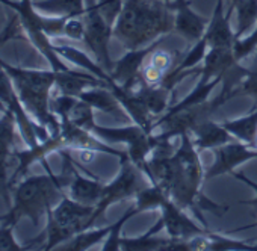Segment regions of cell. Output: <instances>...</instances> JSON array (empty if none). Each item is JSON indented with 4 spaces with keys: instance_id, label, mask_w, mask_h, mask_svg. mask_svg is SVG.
<instances>
[{
    "instance_id": "cell-31",
    "label": "cell",
    "mask_w": 257,
    "mask_h": 251,
    "mask_svg": "<svg viewBox=\"0 0 257 251\" xmlns=\"http://www.w3.org/2000/svg\"><path fill=\"white\" fill-rule=\"evenodd\" d=\"M77 100H79V97L59 94V95H55L50 98V109L59 118V121L68 119V115H70V112H71V109Z\"/></svg>"
},
{
    "instance_id": "cell-1",
    "label": "cell",
    "mask_w": 257,
    "mask_h": 251,
    "mask_svg": "<svg viewBox=\"0 0 257 251\" xmlns=\"http://www.w3.org/2000/svg\"><path fill=\"white\" fill-rule=\"evenodd\" d=\"M182 144L173 152L171 141H162L149 156L144 173L152 183L159 185L168 197L183 209H191L203 222L201 210L221 216L225 206L216 204L201 194L204 180L198 149L194 146L191 134H183Z\"/></svg>"
},
{
    "instance_id": "cell-17",
    "label": "cell",
    "mask_w": 257,
    "mask_h": 251,
    "mask_svg": "<svg viewBox=\"0 0 257 251\" xmlns=\"http://www.w3.org/2000/svg\"><path fill=\"white\" fill-rule=\"evenodd\" d=\"M191 138L194 141V146L201 150H213L216 147L225 146L231 141H236L233 135L224 128L222 122H216L212 118L203 121L191 132Z\"/></svg>"
},
{
    "instance_id": "cell-16",
    "label": "cell",
    "mask_w": 257,
    "mask_h": 251,
    "mask_svg": "<svg viewBox=\"0 0 257 251\" xmlns=\"http://www.w3.org/2000/svg\"><path fill=\"white\" fill-rule=\"evenodd\" d=\"M174 89L165 86L164 83H146L143 80H140V83L137 85V88L134 89L135 95L141 100V103L146 106V109L149 110V113L153 118H161L173 104V92Z\"/></svg>"
},
{
    "instance_id": "cell-14",
    "label": "cell",
    "mask_w": 257,
    "mask_h": 251,
    "mask_svg": "<svg viewBox=\"0 0 257 251\" xmlns=\"http://www.w3.org/2000/svg\"><path fill=\"white\" fill-rule=\"evenodd\" d=\"M233 7L225 11L224 8V0H216V5L213 10V14L207 23V29L204 34V38L207 41V47H225V49H233L236 43V31L231 29L230 25V17L233 13Z\"/></svg>"
},
{
    "instance_id": "cell-27",
    "label": "cell",
    "mask_w": 257,
    "mask_h": 251,
    "mask_svg": "<svg viewBox=\"0 0 257 251\" xmlns=\"http://www.w3.org/2000/svg\"><path fill=\"white\" fill-rule=\"evenodd\" d=\"M138 213H141V212H140V209L137 207V204L134 203L131 207H128V209L122 213V216H119L115 222H112V230H110L109 236L103 240L101 251H116V249H119L121 228L124 227V224H125L128 219L134 218V216L138 215Z\"/></svg>"
},
{
    "instance_id": "cell-26",
    "label": "cell",
    "mask_w": 257,
    "mask_h": 251,
    "mask_svg": "<svg viewBox=\"0 0 257 251\" xmlns=\"http://www.w3.org/2000/svg\"><path fill=\"white\" fill-rule=\"evenodd\" d=\"M167 198H170L168 194L159 185L150 183L149 186H146L138 192V195L135 197V204L140 209V212H147V210L161 209V206Z\"/></svg>"
},
{
    "instance_id": "cell-34",
    "label": "cell",
    "mask_w": 257,
    "mask_h": 251,
    "mask_svg": "<svg viewBox=\"0 0 257 251\" xmlns=\"http://www.w3.org/2000/svg\"><path fill=\"white\" fill-rule=\"evenodd\" d=\"M73 41H83L85 38V22L83 17H68L65 23V37Z\"/></svg>"
},
{
    "instance_id": "cell-12",
    "label": "cell",
    "mask_w": 257,
    "mask_h": 251,
    "mask_svg": "<svg viewBox=\"0 0 257 251\" xmlns=\"http://www.w3.org/2000/svg\"><path fill=\"white\" fill-rule=\"evenodd\" d=\"M61 156L67 158L68 165H70V183H68V195L82 203V204H88V206H97L101 194H103V188L104 185L94 176L85 177L79 173L77 167H76V161L71 156V150L68 149H62L58 152Z\"/></svg>"
},
{
    "instance_id": "cell-35",
    "label": "cell",
    "mask_w": 257,
    "mask_h": 251,
    "mask_svg": "<svg viewBox=\"0 0 257 251\" xmlns=\"http://www.w3.org/2000/svg\"><path fill=\"white\" fill-rule=\"evenodd\" d=\"M231 176L234 177V179H237L239 182H242V183H245L246 186H249L254 192H255V197L254 198H251V200H245V201H240V204H245V206H251L252 209H255L257 210V183L254 182V180H251L248 176H245L243 173H237V171H233L231 173Z\"/></svg>"
},
{
    "instance_id": "cell-6",
    "label": "cell",
    "mask_w": 257,
    "mask_h": 251,
    "mask_svg": "<svg viewBox=\"0 0 257 251\" xmlns=\"http://www.w3.org/2000/svg\"><path fill=\"white\" fill-rule=\"evenodd\" d=\"M150 183L152 182L147 177V174L137 164H134L131 158L125 156L124 159H119L118 174L110 183L104 185L101 198L95 206V212L92 216L94 224L104 216V212L109 206L124 200H135L138 192Z\"/></svg>"
},
{
    "instance_id": "cell-8",
    "label": "cell",
    "mask_w": 257,
    "mask_h": 251,
    "mask_svg": "<svg viewBox=\"0 0 257 251\" xmlns=\"http://www.w3.org/2000/svg\"><path fill=\"white\" fill-rule=\"evenodd\" d=\"M82 17L85 22L83 43L94 53V56L97 58V62L101 64L110 73L113 68V61L110 59L109 43H110V38L113 37L112 35L113 26L109 25V22L100 13L95 0H88Z\"/></svg>"
},
{
    "instance_id": "cell-24",
    "label": "cell",
    "mask_w": 257,
    "mask_h": 251,
    "mask_svg": "<svg viewBox=\"0 0 257 251\" xmlns=\"http://www.w3.org/2000/svg\"><path fill=\"white\" fill-rule=\"evenodd\" d=\"M37 11L49 16L82 17L85 13V0H40L34 2Z\"/></svg>"
},
{
    "instance_id": "cell-5",
    "label": "cell",
    "mask_w": 257,
    "mask_h": 251,
    "mask_svg": "<svg viewBox=\"0 0 257 251\" xmlns=\"http://www.w3.org/2000/svg\"><path fill=\"white\" fill-rule=\"evenodd\" d=\"M89 131L106 144H124L127 147L128 158L143 171L149 156L161 143L153 132H149L137 122L118 126V128L98 126L97 122H94L89 128Z\"/></svg>"
},
{
    "instance_id": "cell-3",
    "label": "cell",
    "mask_w": 257,
    "mask_h": 251,
    "mask_svg": "<svg viewBox=\"0 0 257 251\" xmlns=\"http://www.w3.org/2000/svg\"><path fill=\"white\" fill-rule=\"evenodd\" d=\"M46 168V174H31L25 176L14 188V203L8 213H5L4 221L14 222L17 225L19 219L29 218L34 225H38L41 218L52 210L65 195L64 188L68 186L70 171L64 168L61 176L52 173L46 159L41 161Z\"/></svg>"
},
{
    "instance_id": "cell-29",
    "label": "cell",
    "mask_w": 257,
    "mask_h": 251,
    "mask_svg": "<svg viewBox=\"0 0 257 251\" xmlns=\"http://www.w3.org/2000/svg\"><path fill=\"white\" fill-rule=\"evenodd\" d=\"M68 119L71 122H74L76 126H79V128H83V129L89 131V128L95 122L94 109L88 103H85L83 100L79 98L76 101V104L73 106V109H71V112L68 115Z\"/></svg>"
},
{
    "instance_id": "cell-38",
    "label": "cell",
    "mask_w": 257,
    "mask_h": 251,
    "mask_svg": "<svg viewBox=\"0 0 257 251\" xmlns=\"http://www.w3.org/2000/svg\"><path fill=\"white\" fill-rule=\"evenodd\" d=\"M4 218H5V215H2V216H0V222H2V221H4Z\"/></svg>"
},
{
    "instance_id": "cell-25",
    "label": "cell",
    "mask_w": 257,
    "mask_h": 251,
    "mask_svg": "<svg viewBox=\"0 0 257 251\" xmlns=\"http://www.w3.org/2000/svg\"><path fill=\"white\" fill-rule=\"evenodd\" d=\"M233 10L237 16L236 38H240L248 29H254L257 25V0H237Z\"/></svg>"
},
{
    "instance_id": "cell-9",
    "label": "cell",
    "mask_w": 257,
    "mask_h": 251,
    "mask_svg": "<svg viewBox=\"0 0 257 251\" xmlns=\"http://www.w3.org/2000/svg\"><path fill=\"white\" fill-rule=\"evenodd\" d=\"M162 43H164V38L141 49L127 50L118 61L113 62V68L110 71L113 82L119 83L125 89H135L141 80V71L144 68L147 58Z\"/></svg>"
},
{
    "instance_id": "cell-2",
    "label": "cell",
    "mask_w": 257,
    "mask_h": 251,
    "mask_svg": "<svg viewBox=\"0 0 257 251\" xmlns=\"http://www.w3.org/2000/svg\"><path fill=\"white\" fill-rule=\"evenodd\" d=\"M174 31V10L167 0H124L113 25V38L125 50H135Z\"/></svg>"
},
{
    "instance_id": "cell-32",
    "label": "cell",
    "mask_w": 257,
    "mask_h": 251,
    "mask_svg": "<svg viewBox=\"0 0 257 251\" xmlns=\"http://www.w3.org/2000/svg\"><path fill=\"white\" fill-rule=\"evenodd\" d=\"M124 0H97V5L100 13L104 16V19L109 22V25H115L121 8H122Z\"/></svg>"
},
{
    "instance_id": "cell-28",
    "label": "cell",
    "mask_w": 257,
    "mask_h": 251,
    "mask_svg": "<svg viewBox=\"0 0 257 251\" xmlns=\"http://www.w3.org/2000/svg\"><path fill=\"white\" fill-rule=\"evenodd\" d=\"M237 95L251 97L255 103L254 107H257V50H255V56L252 61V67L248 68L245 79L234 89V97H237Z\"/></svg>"
},
{
    "instance_id": "cell-13",
    "label": "cell",
    "mask_w": 257,
    "mask_h": 251,
    "mask_svg": "<svg viewBox=\"0 0 257 251\" xmlns=\"http://www.w3.org/2000/svg\"><path fill=\"white\" fill-rule=\"evenodd\" d=\"M171 8L174 10V32L191 47L204 37L209 22L191 8L188 0H173Z\"/></svg>"
},
{
    "instance_id": "cell-33",
    "label": "cell",
    "mask_w": 257,
    "mask_h": 251,
    "mask_svg": "<svg viewBox=\"0 0 257 251\" xmlns=\"http://www.w3.org/2000/svg\"><path fill=\"white\" fill-rule=\"evenodd\" d=\"M255 50H257V25L254 26L251 34L240 37L236 41V52L240 58H248Z\"/></svg>"
},
{
    "instance_id": "cell-39",
    "label": "cell",
    "mask_w": 257,
    "mask_h": 251,
    "mask_svg": "<svg viewBox=\"0 0 257 251\" xmlns=\"http://www.w3.org/2000/svg\"><path fill=\"white\" fill-rule=\"evenodd\" d=\"M254 147H255V149H257V140H255V144H254Z\"/></svg>"
},
{
    "instance_id": "cell-19",
    "label": "cell",
    "mask_w": 257,
    "mask_h": 251,
    "mask_svg": "<svg viewBox=\"0 0 257 251\" xmlns=\"http://www.w3.org/2000/svg\"><path fill=\"white\" fill-rule=\"evenodd\" d=\"M55 73H56L55 88L59 89V94L79 97L88 88L109 86L104 80L95 77L94 74H91L88 71L82 73V71H76V70H68V71H55Z\"/></svg>"
},
{
    "instance_id": "cell-36",
    "label": "cell",
    "mask_w": 257,
    "mask_h": 251,
    "mask_svg": "<svg viewBox=\"0 0 257 251\" xmlns=\"http://www.w3.org/2000/svg\"><path fill=\"white\" fill-rule=\"evenodd\" d=\"M255 227H257V222L249 224V225H245V227H240V228H237L236 231H242V230H248V228H255Z\"/></svg>"
},
{
    "instance_id": "cell-30",
    "label": "cell",
    "mask_w": 257,
    "mask_h": 251,
    "mask_svg": "<svg viewBox=\"0 0 257 251\" xmlns=\"http://www.w3.org/2000/svg\"><path fill=\"white\" fill-rule=\"evenodd\" d=\"M14 222L10 221H2L0 222V251H23V249H31V243L28 245H20L16 237H14Z\"/></svg>"
},
{
    "instance_id": "cell-20",
    "label": "cell",
    "mask_w": 257,
    "mask_h": 251,
    "mask_svg": "<svg viewBox=\"0 0 257 251\" xmlns=\"http://www.w3.org/2000/svg\"><path fill=\"white\" fill-rule=\"evenodd\" d=\"M237 64L233 49L225 47H213L209 49L206 58L201 64V80L209 82L216 77H224V74Z\"/></svg>"
},
{
    "instance_id": "cell-7",
    "label": "cell",
    "mask_w": 257,
    "mask_h": 251,
    "mask_svg": "<svg viewBox=\"0 0 257 251\" xmlns=\"http://www.w3.org/2000/svg\"><path fill=\"white\" fill-rule=\"evenodd\" d=\"M0 101L5 104L7 110L14 113L20 135L28 147L34 149L40 143H44L50 138L49 129L43 128L25 109L11 76L2 67H0Z\"/></svg>"
},
{
    "instance_id": "cell-18",
    "label": "cell",
    "mask_w": 257,
    "mask_h": 251,
    "mask_svg": "<svg viewBox=\"0 0 257 251\" xmlns=\"http://www.w3.org/2000/svg\"><path fill=\"white\" fill-rule=\"evenodd\" d=\"M17 121L13 112L7 110L0 116V192H8V177L7 167L8 158L14 153V140H16Z\"/></svg>"
},
{
    "instance_id": "cell-21",
    "label": "cell",
    "mask_w": 257,
    "mask_h": 251,
    "mask_svg": "<svg viewBox=\"0 0 257 251\" xmlns=\"http://www.w3.org/2000/svg\"><path fill=\"white\" fill-rule=\"evenodd\" d=\"M165 228L162 218L144 234L137 237H121L119 249L122 251H161L162 246L168 242L170 237H161L159 233Z\"/></svg>"
},
{
    "instance_id": "cell-10",
    "label": "cell",
    "mask_w": 257,
    "mask_h": 251,
    "mask_svg": "<svg viewBox=\"0 0 257 251\" xmlns=\"http://www.w3.org/2000/svg\"><path fill=\"white\" fill-rule=\"evenodd\" d=\"M215 159L204 173V180H210L224 174H231L236 168L251 159H257V149L248 144L231 141L225 146L212 150Z\"/></svg>"
},
{
    "instance_id": "cell-22",
    "label": "cell",
    "mask_w": 257,
    "mask_h": 251,
    "mask_svg": "<svg viewBox=\"0 0 257 251\" xmlns=\"http://www.w3.org/2000/svg\"><path fill=\"white\" fill-rule=\"evenodd\" d=\"M55 50H56V53H58L62 59H65V61H68V62H71V64H74V65L83 68L85 71L94 74L95 77L104 80L109 86L113 83V79H112L110 73H109L101 64L94 62V61H92L86 53H83L82 50H79V49H76V47H71V46H55Z\"/></svg>"
},
{
    "instance_id": "cell-4",
    "label": "cell",
    "mask_w": 257,
    "mask_h": 251,
    "mask_svg": "<svg viewBox=\"0 0 257 251\" xmlns=\"http://www.w3.org/2000/svg\"><path fill=\"white\" fill-rule=\"evenodd\" d=\"M94 212L95 206L82 204L65 194L62 200L47 213V242L43 249H53L55 246L74 237L77 233L91 228L94 225Z\"/></svg>"
},
{
    "instance_id": "cell-15",
    "label": "cell",
    "mask_w": 257,
    "mask_h": 251,
    "mask_svg": "<svg viewBox=\"0 0 257 251\" xmlns=\"http://www.w3.org/2000/svg\"><path fill=\"white\" fill-rule=\"evenodd\" d=\"M79 98L83 100L85 103H88L92 109L107 113L119 122L127 124L132 121L131 115L127 113V110L124 109V106L121 104V101L116 98V95L112 92V89L109 86L88 88L79 95Z\"/></svg>"
},
{
    "instance_id": "cell-37",
    "label": "cell",
    "mask_w": 257,
    "mask_h": 251,
    "mask_svg": "<svg viewBox=\"0 0 257 251\" xmlns=\"http://www.w3.org/2000/svg\"><path fill=\"white\" fill-rule=\"evenodd\" d=\"M236 2H237V0H230V7H233V5H234Z\"/></svg>"
},
{
    "instance_id": "cell-23",
    "label": "cell",
    "mask_w": 257,
    "mask_h": 251,
    "mask_svg": "<svg viewBox=\"0 0 257 251\" xmlns=\"http://www.w3.org/2000/svg\"><path fill=\"white\" fill-rule=\"evenodd\" d=\"M222 124L236 141L254 147L257 140V107H252L243 116L227 119Z\"/></svg>"
},
{
    "instance_id": "cell-11",
    "label": "cell",
    "mask_w": 257,
    "mask_h": 251,
    "mask_svg": "<svg viewBox=\"0 0 257 251\" xmlns=\"http://www.w3.org/2000/svg\"><path fill=\"white\" fill-rule=\"evenodd\" d=\"M161 218L168 236L173 239H191L210 233L206 225H198L195 221H192L185 213V209L176 204L171 198H167L161 206Z\"/></svg>"
}]
</instances>
